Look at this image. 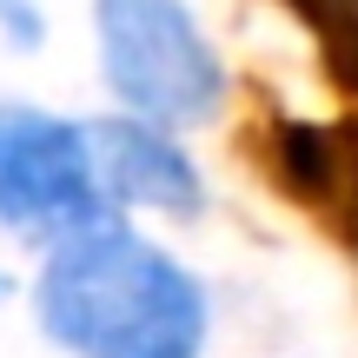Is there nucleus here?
I'll return each instance as SVG.
<instances>
[{"label":"nucleus","instance_id":"1","mask_svg":"<svg viewBox=\"0 0 358 358\" xmlns=\"http://www.w3.org/2000/svg\"><path fill=\"white\" fill-rule=\"evenodd\" d=\"M40 325L80 358H199L206 292L140 232L93 226L53 245L40 272Z\"/></svg>","mask_w":358,"mask_h":358},{"label":"nucleus","instance_id":"2","mask_svg":"<svg viewBox=\"0 0 358 358\" xmlns=\"http://www.w3.org/2000/svg\"><path fill=\"white\" fill-rule=\"evenodd\" d=\"M100 66L106 87L146 127H199L226 93L219 53L179 0H100Z\"/></svg>","mask_w":358,"mask_h":358},{"label":"nucleus","instance_id":"3","mask_svg":"<svg viewBox=\"0 0 358 358\" xmlns=\"http://www.w3.org/2000/svg\"><path fill=\"white\" fill-rule=\"evenodd\" d=\"M100 173H93L87 133L40 106H0V219L13 232H73L100 226Z\"/></svg>","mask_w":358,"mask_h":358},{"label":"nucleus","instance_id":"4","mask_svg":"<svg viewBox=\"0 0 358 358\" xmlns=\"http://www.w3.org/2000/svg\"><path fill=\"white\" fill-rule=\"evenodd\" d=\"M266 173L332 239L358 245V120H272L259 140Z\"/></svg>","mask_w":358,"mask_h":358},{"label":"nucleus","instance_id":"5","mask_svg":"<svg viewBox=\"0 0 358 358\" xmlns=\"http://www.w3.org/2000/svg\"><path fill=\"white\" fill-rule=\"evenodd\" d=\"M87 153H93V173H100L106 199L153 206V213H173V219H192L206 199L192 159L146 120H100V127H87Z\"/></svg>","mask_w":358,"mask_h":358},{"label":"nucleus","instance_id":"6","mask_svg":"<svg viewBox=\"0 0 358 358\" xmlns=\"http://www.w3.org/2000/svg\"><path fill=\"white\" fill-rule=\"evenodd\" d=\"M319 53H325V73H332V87L358 100V13H345L338 27H325V34H319Z\"/></svg>","mask_w":358,"mask_h":358},{"label":"nucleus","instance_id":"7","mask_svg":"<svg viewBox=\"0 0 358 358\" xmlns=\"http://www.w3.org/2000/svg\"><path fill=\"white\" fill-rule=\"evenodd\" d=\"M285 7H292L306 27H319V34H325V27H338L345 13H358V0H285Z\"/></svg>","mask_w":358,"mask_h":358}]
</instances>
